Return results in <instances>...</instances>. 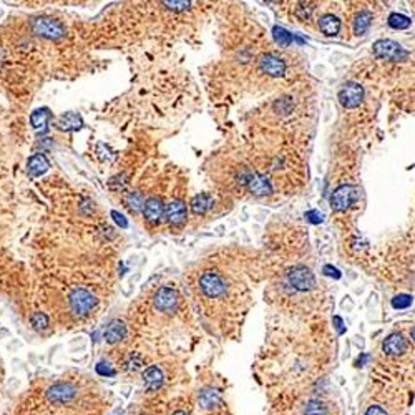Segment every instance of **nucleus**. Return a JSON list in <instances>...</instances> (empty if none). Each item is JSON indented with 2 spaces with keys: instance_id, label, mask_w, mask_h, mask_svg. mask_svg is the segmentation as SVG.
<instances>
[{
  "instance_id": "1",
  "label": "nucleus",
  "mask_w": 415,
  "mask_h": 415,
  "mask_svg": "<svg viewBox=\"0 0 415 415\" xmlns=\"http://www.w3.org/2000/svg\"><path fill=\"white\" fill-rule=\"evenodd\" d=\"M68 304L72 314L77 319H86L97 309L98 299L85 287H73L68 292Z\"/></svg>"
},
{
  "instance_id": "2",
  "label": "nucleus",
  "mask_w": 415,
  "mask_h": 415,
  "mask_svg": "<svg viewBox=\"0 0 415 415\" xmlns=\"http://www.w3.org/2000/svg\"><path fill=\"white\" fill-rule=\"evenodd\" d=\"M32 30H33V33H37L38 37H43L49 40H58V38L65 37V33H66L65 25L60 22V20L47 18V17L33 20Z\"/></svg>"
},
{
  "instance_id": "3",
  "label": "nucleus",
  "mask_w": 415,
  "mask_h": 415,
  "mask_svg": "<svg viewBox=\"0 0 415 415\" xmlns=\"http://www.w3.org/2000/svg\"><path fill=\"white\" fill-rule=\"evenodd\" d=\"M45 396L50 404L65 405V404L73 402V399L78 396V389L77 385L72 382H55L47 389Z\"/></svg>"
},
{
  "instance_id": "4",
  "label": "nucleus",
  "mask_w": 415,
  "mask_h": 415,
  "mask_svg": "<svg viewBox=\"0 0 415 415\" xmlns=\"http://www.w3.org/2000/svg\"><path fill=\"white\" fill-rule=\"evenodd\" d=\"M359 199V190L352 185H342L332 193L331 206L334 211H345Z\"/></svg>"
},
{
  "instance_id": "5",
  "label": "nucleus",
  "mask_w": 415,
  "mask_h": 415,
  "mask_svg": "<svg viewBox=\"0 0 415 415\" xmlns=\"http://www.w3.org/2000/svg\"><path fill=\"white\" fill-rule=\"evenodd\" d=\"M374 53L377 58L390 60V62H404L407 60V52L399 43L392 40H379L374 43Z\"/></svg>"
},
{
  "instance_id": "6",
  "label": "nucleus",
  "mask_w": 415,
  "mask_h": 415,
  "mask_svg": "<svg viewBox=\"0 0 415 415\" xmlns=\"http://www.w3.org/2000/svg\"><path fill=\"white\" fill-rule=\"evenodd\" d=\"M143 218L145 223L150 227H155L162 223L163 214H165V203L162 196L153 195L150 198H146V201L143 204Z\"/></svg>"
},
{
  "instance_id": "7",
  "label": "nucleus",
  "mask_w": 415,
  "mask_h": 415,
  "mask_svg": "<svg viewBox=\"0 0 415 415\" xmlns=\"http://www.w3.org/2000/svg\"><path fill=\"white\" fill-rule=\"evenodd\" d=\"M165 214L166 219L173 227H179L186 223V203L181 196H173L170 199V203L165 206Z\"/></svg>"
},
{
  "instance_id": "8",
  "label": "nucleus",
  "mask_w": 415,
  "mask_h": 415,
  "mask_svg": "<svg viewBox=\"0 0 415 415\" xmlns=\"http://www.w3.org/2000/svg\"><path fill=\"white\" fill-rule=\"evenodd\" d=\"M153 303H155V307L162 312H173L178 307L179 303V296L175 289L171 287H162L153 297Z\"/></svg>"
},
{
  "instance_id": "9",
  "label": "nucleus",
  "mask_w": 415,
  "mask_h": 415,
  "mask_svg": "<svg viewBox=\"0 0 415 415\" xmlns=\"http://www.w3.org/2000/svg\"><path fill=\"white\" fill-rule=\"evenodd\" d=\"M339 100L345 108H356L364 100V90L357 83H345L339 90Z\"/></svg>"
},
{
  "instance_id": "10",
  "label": "nucleus",
  "mask_w": 415,
  "mask_h": 415,
  "mask_svg": "<svg viewBox=\"0 0 415 415\" xmlns=\"http://www.w3.org/2000/svg\"><path fill=\"white\" fill-rule=\"evenodd\" d=\"M289 283L297 291H309L316 286V279H314V274L306 267H294L289 272Z\"/></svg>"
},
{
  "instance_id": "11",
  "label": "nucleus",
  "mask_w": 415,
  "mask_h": 415,
  "mask_svg": "<svg viewBox=\"0 0 415 415\" xmlns=\"http://www.w3.org/2000/svg\"><path fill=\"white\" fill-rule=\"evenodd\" d=\"M259 68L269 77H283L286 73V63L283 58L272 55V53H266L259 58Z\"/></svg>"
},
{
  "instance_id": "12",
  "label": "nucleus",
  "mask_w": 415,
  "mask_h": 415,
  "mask_svg": "<svg viewBox=\"0 0 415 415\" xmlns=\"http://www.w3.org/2000/svg\"><path fill=\"white\" fill-rule=\"evenodd\" d=\"M407 347H409V344H407V339H404L402 334L396 332V334H390V336L384 340L382 351H384L385 356L399 357L407 351Z\"/></svg>"
},
{
  "instance_id": "13",
  "label": "nucleus",
  "mask_w": 415,
  "mask_h": 415,
  "mask_svg": "<svg viewBox=\"0 0 415 415\" xmlns=\"http://www.w3.org/2000/svg\"><path fill=\"white\" fill-rule=\"evenodd\" d=\"M163 382H165L163 371L159 369L158 365H150L143 371V384L146 387V390L155 392L163 385Z\"/></svg>"
},
{
  "instance_id": "14",
  "label": "nucleus",
  "mask_w": 415,
  "mask_h": 415,
  "mask_svg": "<svg viewBox=\"0 0 415 415\" xmlns=\"http://www.w3.org/2000/svg\"><path fill=\"white\" fill-rule=\"evenodd\" d=\"M126 334H128V331H126L125 322H123V320L117 319V320H111V322L106 326V329L103 332V337L108 344H120L122 340H125Z\"/></svg>"
},
{
  "instance_id": "15",
  "label": "nucleus",
  "mask_w": 415,
  "mask_h": 415,
  "mask_svg": "<svg viewBox=\"0 0 415 415\" xmlns=\"http://www.w3.org/2000/svg\"><path fill=\"white\" fill-rule=\"evenodd\" d=\"M49 166H50L49 159L43 155H40V153H37V155H33L29 159V163H27V171H29L30 176H40L49 170Z\"/></svg>"
},
{
  "instance_id": "16",
  "label": "nucleus",
  "mask_w": 415,
  "mask_h": 415,
  "mask_svg": "<svg viewBox=\"0 0 415 415\" xmlns=\"http://www.w3.org/2000/svg\"><path fill=\"white\" fill-rule=\"evenodd\" d=\"M199 405L203 407V409H216L218 405L223 404V400H221V394L214 389H204L199 394Z\"/></svg>"
},
{
  "instance_id": "17",
  "label": "nucleus",
  "mask_w": 415,
  "mask_h": 415,
  "mask_svg": "<svg viewBox=\"0 0 415 415\" xmlns=\"http://www.w3.org/2000/svg\"><path fill=\"white\" fill-rule=\"evenodd\" d=\"M214 204V198L210 193H203V195H198L191 199V211L195 214H204L208 210H211Z\"/></svg>"
},
{
  "instance_id": "18",
  "label": "nucleus",
  "mask_w": 415,
  "mask_h": 415,
  "mask_svg": "<svg viewBox=\"0 0 415 415\" xmlns=\"http://www.w3.org/2000/svg\"><path fill=\"white\" fill-rule=\"evenodd\" d=\"M145 201H146V196H145L143 190H135V191H131V193L126 195L125 206L130 213H138V211L143 210Z\"/></svg>"
},
{
  "instance_id": "19",
  "label": "nucleus",
  "mask_w": 415,
  "mask_h": 415,
  "mask_svg": "<svg viewBox=\"0 0 415 415\" xmlns=\"http://www.w3.org/2000/svg\"><path fill=\"white\" fill-rule=\"evenodd\" d=\"M82 118L77 113H66V115L60 117V120L57 122V126L60 130H65V131H77L82 128Z\"/></svg>"
},
{
  "instance_id": "20",
  "label": "nucleus",
  "mask_w": 415,
  "mask_h": 415,
  "mask_svg": "<svg viewBox=\"0 0 415 415\" xmlns=\"http://www.w3.org/2000/svg\"><path fill=\"white\" fill-rule=\"evenodd\" d=\"M319 29L324 35L334 37V35H337L340 30V20L334 15H324L319 20Z\"/></svg>"
},
{
  "instance_id": "21",
  "label": "nucleus",
  "mask_w": 415,
  "mask_h": 415,
  "mask_svg": "<svg viewBox=\"0 0 415 415\" xmlns=\"http://www.w3.org/2000/svg\"><path fill=\"white\" fill-rule=\"evenodd\" d=\"M371 22H372L371 12H367V10L359 12L356 18H354V32H356V35H364L367 29H369Z\"/></svg>"
},
{
  "instance_id": "22",
  "label": "nucleus",
  "mask_w": 415,
  "mask_h": 415,
  "mask_svg": "<svg viewBox=\"0 0 415 415\" xmlns=\"http://www.w3.org/2000/svg\"><path fill=\"white\" fill-rule=\"evenodd\" d=\"M49 122H50V113L47 110H37L33 111L30 117V123L37 131H45L47 126H49Z\"/></svg>"
},
{
  "instance_id": "23",
  "label": "nucleus",
  "mask_w": 415,
  "mask_h": 415,
  "mask_svg": "<svg viewBox=\"0 0 415 415\" xmlns=\"http://www.w3.org/2000/svg\"><path fill=\"white\" fill-rule=\"evenodd\" d=\"M145 367V360H143V356L142 354H138V352H131L128 357L125 359V362H123V369L126 372H138V371H142Z\"/></svg>"
},
{
  "instance_id": "24",
  "label": "nucleus",
  "mask_w": 415,
  "mask_h": 415,
  "mask_svg": "<svg viewBox=\"0 0 415 415\" xmlns=\"http://www.w3.org/2000/svg\"><path fill=\"white\" fill-rule=\"evenodd\" d=\"M30 324H32V327L35 331L43 332V331H47L50 327V319H49V316H47L45 312L37 311V312H33L32 316H30Z\"/></svg>"
},
{
  "instance_id": "25",
  "label": "nucleus",
  "mask_w": 415,
  "mask_h": 415,
  "mask_svg": "<svg viewBox=\"0 0 415 415\" xmlns=\"http://www.w3.org/2000/svg\"><path fill=\"white\" fill-rule=\"evenodd\" d=\"M304 415H327V405L319 399H311L304 405Z\"/></svg>"
},
{
  "instance_id": "26",
  "label": "nucleus",
  "mask_w": 415,
  "mask_h": 415,
  "mask_svg": "<svg viewBox=\"0 0 415 415\" xmlns=\"http://www.w3.org/2000/svg\"><path fill=\"white\" fill-rule=\"evenodd\" d=\"M387 22H389V25L392 27V29L405 30V29H409V27H410L412 20L407 17V15H404V13H392Z\"/></svg>"
},
{
  "instance_id": "27",
  "label": "nucleus",
  "mask_w": 415,
  "mask_h": 415,
  "mask_svg": "<svg viewBox=\"0 0 415 415\" xmlns=\"http://www.w3.org/2000/svg\"><path fill=\"white\" fill-rule=\"evenodd\" d=\"M274 38H276V42L281 45V47H289L291 42H292V35L287 30L281 29V27H274Z\"/></svg>"
},
{
  "instance_id": "28",
  "label": "nucleus",
  "mask_w": 415,
  "mask_h": 415,
  "mask_svg": "<svg viewBox=\"0 0 415 415\" xmlns=\"http://www.w3.org/2000/svg\"><path fill=\"white\" fill-rule=\"evenodd\" d=\"M312 12H314L312 4H299V7H296V15L299 20H309Z\"/></svg>"
},
{
  "instance_id": "29",
  "label": "nucleus",
  "mask_w": 415,
  "mask_h": 415,
  "mask_svg": "<svg viewBox=\"0 0 415 415\" xmlns=\"http://www.w3.org/2000/svg\"><path fill=\"white\" fill-rule=\"evenodd\" d=\"M95 371L98 376H102V377H113L115 376V369L108 364V362H105V360H102V362H98L97 367H95Z\"/></svg>"
},
{
  "instance_id": "30",
  "label": "nucleus",
  "mask_w": 415,
  "mask_h": 415,
  "mask_svg": "<svg viewBox=\"0 0 415 415\" xmlns=\"http://www.w3.org/2000/svg\"><path fill=\"white\" fill-rule=\"evenodd\" d=\"M412 304V297L407 296V294H400V296H396L392 299V306L394 309H405Z\"/></svg>"
},
{
  "instance_id": "31",
  "label": "nucleus",
  "mask_w": 415,
  "mask_h": 415,
  "mask_svg": "<svg viewBox=\"0 0 415 415\" xmlns=\"http://www.w3.org/2000/svg\"><path fill=\"white\" fill-rule=\"evenodd\" d=\"M306 218L311 221V223H320V221H322V214H320L319 211H307L306 213Z\"/></svg>"
},
{
  "instance_id": "32",
  "label": "nucleus",
  "mask_w": 415,
  "mask_h": 415,
  "mask_svg": "<svg viewBox=\"0 0 415 415\" xmlns=\"http://www.w3.org/2000/svg\"><path fill=\"white\" fill-rule=\"evenodd\" d=\"M365 415H389L380 405H371L369 409L365 410Z\"/></svg>"
},
{
  "instance_id": "33",
  "label": "nucleus",
  "mask_w": 415,
  "mask_h": 415,
  "mask_svg": "<svg viewBox=\"0 0 415 415\" xmlns=\"http://www.w3.org/2000/svg\"><path fill=\"white\" fill-rule=\"evenodd\" d=\"M324 272L327 274V276H334V278H340V272L336 269V267H332V266H326L324 267Z\"/></svg>"
},
{
  "instance_id": "34",
  "label": "nucleus",
  "mask_w": 415,
  "mask_h": 415,
  "mask_svg": "<svg viewBox=\"0 0 415 415\" xmlns=\"http://www.w3.org/2000/svg\"><path fill=\"white\" fill-rule=\"evenodd\" d=\"M171 415H188V413H186L185 410H176V412H173Z\"/></svg>"
},
{
  "instance_id": "35",
  "label": "nucleus",
  "mask_w": 415,
  "mask_h": 415,
  "mask_svg": "<svg viewBox=\"0 0 415 415\" xmlns=\"http://www.w3.org/2000/svg\"><path fill=\"white\" fill-rule=\"evenodd\" d=\"M412 339H413V342H415V327L412 329Z\"/></svg>"
}]
</instances>
